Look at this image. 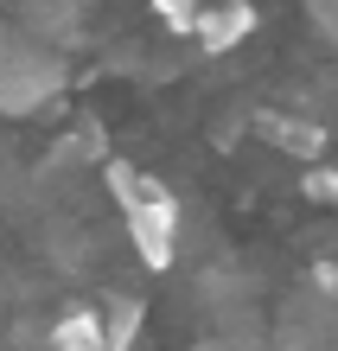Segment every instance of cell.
<instances>
[{"mask_svg":"<svg viewBox=\"0 0 338 351\" xmlns=\"http://www.w3.org/2000/svg\"><path fill=\"white\" fill-rule=\"evenodd\" d=\"M198 351H256L249 339H210V345H198Z\"/></svg>","mask_w":338,"mask_h":351,"instance_id":"obj_12","label":"cell"},{"mask_svg":"<svg viewBox=\"0 0 338 351\" xmlns=\"http://www.w3.org/2000/svg\"><path fill=\"white\" fill-rule=\"evenodd\" d=\"M268 134H274V147H287V154H300V160H319L326 154V134L313 128V121H268Z\"/></svg>","mask_w":338,"mask_h":351,"instance_id":"obj_6","label":"cell"},{"mask_svg":"<svg viewBox=\"0 0 338 351\" xmlns=\"http://www.w3.org/2000/svg\"><path fill=\"white\" fill-rule=\"evenodd\" d=\"M306 198L338 204V173H332V167H313V173H306Z\"/></svg>","mask_w":338,"mask_h":351,"instance_id":"obj_9","label":"cell"},{"mask_svg":"<svg viewBox=\"0 0 338 351\" xmlns=\"http://www.w3.org/2000/svg\"><path fill=\"white\" fill-rule=\"evenodd\" d=\"M58 84H64V64H58L51 45L0 26V109L7 115H32L38 102H51Z\"/></svg>","mask_w":338,"mask_h":351,"instance_id":"obj_1","label":"cell"},{"mask_svg":"<svg viewBox=\"0 0 338 351\" xmlns=\"http://www.w3.org/2000/svg\"><path fill=\"white\" fill-rule=\"evenodd\" d=\"M313 19L332 32V45H338V0H313Z\"/></svg>","mask_w":338,"mask_h":351,"instance_id":"obj_11","label":"cell"},{"mask_svg":"<svg viewBox=\"0 0 338 351\" xmlns=\"http://www.w3.org/2000/svg\"><path fill=\"white\" fill-rule=\"evenodd\" d=\"M71 13H77V0H26L32 32H64V26H71Z\"/></svg>","mask_w":338,"mask_h":351,"instance_id":"obj_8","label":"cell"},{"mask_svg":"<svg viewBox=\"0 0 338 351\" xmlns=\"http://www.w3.org/2000/svg\"><path fill=\"white\" fill-rule=\"evenodd\" d=\"M160 13H166V26H179V32H192V19H198L192 0H160Z\"/></svg>","mask_w":338,"mask_h":351,"instance_id":"obj_10","label":"cell"},{"mask_svg":"<svg viewBox=\"0 0 338 351\" xmlns=\"http://www.w3.org/2000/svg\"><path fill=\"white\" fill-rule=\"evenodd\" d=\"M141 300L134 294H109V300H102V313H96V326H102V339H109L115 351H128L134 345V332H141Z\"/></svg>","mask_w":338,"mask_h":351,"instance_id":"obj_4","label":"cell"},{"mask_svg":"<svg viewBox=\"0 0 338 351\" xmlns=\"http://www.w3.org/2000/svg\"><path fill=\"white\" fill-rule=\"evenodd\" d=\"M58 351H115L109 339H102V326L96 313H71V319H58V332H51Z\"/></svg>","mask_w":338,"mask_h":351,"instance_id":"obj_5","label":"cell"},{"mask_svg":"<svg viewBox=\"0 0 338 351\" xmlns=\"http://www.w3.org/2000/svg\"><path fill=\"white\" fill-rule=\"evenodd\" d=\"M249 32H256L249 0H210V7H198V19H192V38L204 51H230V45H243Z\"/></svg>","mask_w":338,"mask_h":351,"instance_id":"obj_3","label":"cell"},{"mask_svg":"<svg viewBox=\"0 0 338 351\" xmlns=\"http://www.w3.org/2000/svg\"><path fill=\"white\" fill-rule=\"evenodd\" d=\"M102 179H109V198L121 204V211H128V204L141 198V185H147V179L128 167V160H102Z\"/></svg>","mask_w":338,"mask_h":351,"instance_id":"obj_7","label":"cell"},{"mask_svg":"<svg viewBox=\"0 0 338 351\" xmlns=\"http://www.w3.org/2000/svg\"><path fill=\"white\" fill-rule=\"evenodd\" d=\"M128 243L147 268H173V243H179V198L166 185L147 179L141 198L128 204Z\"/></svg>","mask_w":338,"mask_h":351,"instance_id":"obj_2","label":"cell"}]
</instances>
